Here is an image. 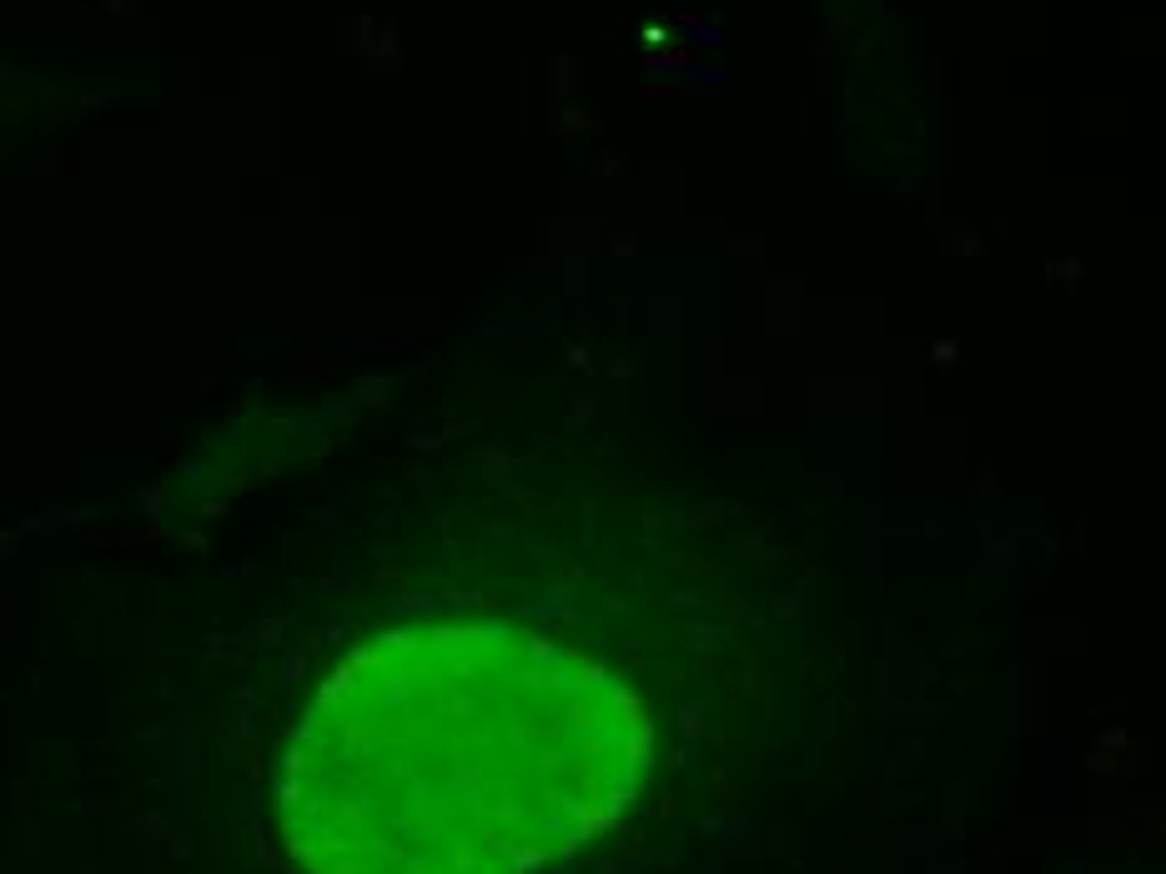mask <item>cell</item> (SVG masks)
Here are the masks:
<instances>
[{"instance_id":"cell-1","label":"cell","mask_w":1166,"mask_h":874,"mask_svg":"<svg viewBox=\"0 0 1166 874\" xmlns=\"http://www.w3.org/2000/svg\"><path fill=\"white\" fill-rule=\"evenodd\" d=\"M639 709L524 628H418L357 649L282 764L307 874H553L624 814Z\"/></svg>"}]
</instances>
